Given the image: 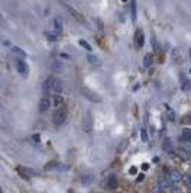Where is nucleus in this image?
Masks as SVG:
<instances>
[{
	"instance_id": "obj_25",
	"label": "nucleus",
	"mask_w": 191,
	"mask_h": 193,
	"mask_svg": "<svg viewBox=\"0 0 191 193\" xmlns=\"http://www.w3.org/2000/svg\"><path fill=\"white\" fill-rule=\"evenodd\" d=\"M152 47H154V51H155V52H158V51H159V47H158V41H156V38H155V36L152 38Z\"/></svg>"
},
{
	"instance_id": "obj_7",
	"label": "nucleus",
	"mask_w": 191,
	"mask_h": 193,
	"mask_svg": "<svg viewBox=\"0 0 191 193\" xmlns=\"http://www.w3.org/2000/svg\"><path fill=\"white\" fill-rule=\"evenodd\" d=\"M49 106H51V100H49V97H42V99L39 100V106H38V109H39V112H41V113H43V112H46L48 109H49Z\"/></svg>"
},
{
	"instance_id": "obj_23",
	"label": "nucleus",
	"mask_w": 191,
	"mask_h": 193,
	"mask_svg": "<svg viewBox=\"0 0 191 193\" xmlns=\"http://www.w3.org/2000/svg\"><path fill=\"white\" fill-rule=\"evenodd\" d=\"M52 70L54 71H62V64L61 62H54L52 64Z\"/></svg>"
},
{
	"instance_id": "obj_31",
	"label": "nucleus",
	"mask_w": 191,
	"mask_h": 193,
	"mask_svg": "<svg viewBox=\"0 0 191 193\" xmlns=\"http://www.w3.org/2000/svg\"><path fill=\"white\" fill-rule=\"evenodd\" d=\"M188 52H190V60H191V48H190V51H188Z\"/></svg>"
},
{
	"instance_id": "obj_15",
	"label": "nucleus",
	"mask_w": 191,
	"mask_h": 193,
	"mask_svg": "<svg viewBox=\"0 0 191 193\" xmlns=\"http://www.w3.org/2000/svg\"><path fill=\"white\" fill-rule=\"evenodd\" d=\"M152 61H154L152 60V55L151 54H146L145 57H143V67H146V68L151 67L152 66Z\"/></svg>"
},
{
	"instance_id": "obj_12",
	"label": "nucleus",
	"mask_w": 191,
	"mask_h": 193,
	"mask_svg": "<svg viewBox=\"0 0 191 193\" xmlns=\"http://www.w3.org/2000/svg\"><path fill=\"white\" fill-rule=\"evenodd\" d=\"M17 71L22 76H28V66L25 61H17Z\"/></svg>"
},
{
	"instance_id": "obj_17",
	"label": "nucleus",
	"mask_w": 191,
	"mask_h": 193,
	"mask_svg": "<svg viewBox=\"0 0 191 193\" xmlns=\"http://www.w3.org/2000/svg\"><path fill=\"white\" fill-rule=\"evenodd\" d=\"M182 138L185 141H191V129L190 128H184L182 129Z\"/></svg>"
},
{
	"instance_id": "obj_27",
	"label": "nucleus",
	"mask_w": 191,
	"mask_h": 193,
	"mask_svg": "<svg viewBox=\"0 0 191 193\" xmlns=\"http://www.w3.org/2000/svg\"><path fill=\"white\" fill-rule=\"evenodd\" d=\"M32 138H33V141H35V142H39V141H41V138H39V135H38V134H33V137H32Z\"/></svg>"
},
{
	"instance_id": "obj_30",
	"label": "nucleus",
	"mask_w": 191,
	"mask_h": 193,
	"mask_svg": "<svg viewBox=\"0 0 191 193\" xmlns=\"http://www.w3.org/2000/svg\"><path fill=\"white\" fill-rule=\"evenodd\" d=\"M142 168H143V170H146V168H148V164H146V163H143V164H142Z\"/></svg>"
},
{
	"instance_id": "obj_29",
	"label": "nucleus",
	"mask_w": 191,
	"mask_h": 193,
	"mask_svg": "<svg viewBox=\"0 0 191 193\" xmlns=\"http://www.w3.org/2000/svg\"><path fill=\"white\" fill-rule=\"evenodd\" d=\"M138 173V168L136 167H130V174H136Z\"/></svg>"
},
{
	"instance_id": "obj_10",
	"label": "nucleus",
	"mask_w": 191,
	"mask_h": 193,
	"mask_svg": "<svg viewBox=\"0 0 191 193\" xmlns=\"http://www.w3.org/2000/svg\"><path fill=\"white\" fill-rule=\"evenodd\" d=\"M162 149L165 153H171L172 151V139L171 138H164V141H162Z\"/></svg>"
},
{
	"instance_id": "obj_2",
	"label": "nucleus",
	"mask_w": 191,
	"mask_h": 193,
	"mask_svg": "<svg viewBox=\"0 0 191 193\" xmlns=\"http://www.w3.org/2000/svg\"><path fill=\"white\" fill-rule=\"evenodd\" d=\"M81 94L85 100H88L91 103H100L102 102V96L99 93H96L94 90L88 89V87H81Z\"/></svg>"
},
{
	"instance_id": "obj_28",
	"label": "nucleus",
	"mask_w": 191,
	"mask_h": 193,
	"mask_svg": "<svg viewBox=\"0 0 191 193\" xmlns=\"http://www.w3.org/2000/svg\"><path fill=\"white\" fill-rule=\"evenodd\" d=\"M185 180H187V184H188V187L191 189V174H190V176H187V179H185Z\"/></svg>"
},
{
	"instance_id": "obj_8",
	"label": "nucleus",
	"mask_w": 191,
	"mask_h": 193,
	"mask_svg": "<svg viewBox=\"0 0 191 193\" xmlns=\"http://www.w3.org/2000/svg\"><path fill=\"white\" fill-rule=\"evenodd\" d=\"M17 170H19V174H20V176H23L25 179H29V177H32V176H36V173H35L33 170L26 168V167H19Z\"/></svg>"
},
{
	"instance_id": "obj_11",
	"label": "nucleus",
	"mask_w": 191,
	"mask_h": 193,
	"mask_svg": "<svg viewBox=\"0 0 191 193\" xmlns=\"http://www.w3.org/2000/svg\"><path fill=\"white\" fill-rule=\"evenodd\" d=\"M87 61L91 64V66H96V67H99L102 64V60L99 57H96L94 54H87Z\"/></svg>"
},
{
	"instance_id": "obj_26",
	"label": "nucleus",
	"mask_w": 191,
	"mask_h": 193,
	"mask_svg": "<svg viewBox=\"0 0 191 193\" xmlns=\"http://www.w3.org/2000/svg\"><path fill=\"white\" fill-rule=\"evenodd\" d=\"M61 100H62V99H61L59 96H57V94H55V97H54V105H55V106H57V105H59V103H61Z\"/></svg>"
},
{
	"instance_id": "obj_21",
	"label": "nucleus",
	"mask_w": 191,
	"mask_h": 193,
	"mask_svg": "<svg viewBox=\"0 0 191 193\" xmlns=\"http://www.w3.org/2000/svg\"><path fill=\"white\" fill-rule=\"evenodd\" d=\"M140 138H142V141H143V142H146V141H148V132H146L145 128H142V129H140Z\"/></svg>"
},
{
	"instance_id": "obj_9",
	"label": "nucleus",
	"mask_w": 191,
	"mask_h": 193,
	"mask_svg": "<svg viewBox=\"0 0 191 193\" xmlns=\"http://www.w3.org/2000/svg\"><path fill=\"white\" fill-rule=\"evenodd\" d=\"M170 180H171L172 183H180V182L182 180V174L180 173L178 170H171V171H170Z\"/></svg>"
},
{
	"instance_id": "obj_6",
	"label": "nucleus",
	"mask_w": 191,
	"mask_h": 193,
	"mask_svg": "<svg viewBox=\"0 0 191 193\" xmlns=\"http://www.w3.org/2000/svg\"><path fill=\"white\" fill-rule=\"evenodd\" d=\"M135 44L138 48H142L145 45V35H143V31L142 29H138L136 34H135Z\"/></svg>"
},
{
	"instance_id": "obj_16",
	"label": "nucleus",
	"mask_w": 191,
	"mask_h": 193,
	"mask_svg": "<svg viewBox=\"0 0 191 193\" xmlns=\"http://www.w3.org/2000/svg\"><path fill=\"white\" fill-rule=\"evenodd\" d=\"M130 16H132V20L135 22L136 20V2L132 0V5H130Z\"/></svg>"
},
{
	"instance_id": "obj_33",
	"label": "nucleus",
	"mask_w": 191,
	"mask_h": 193,
	"mask_svg": "<svg viewBox=\"0 0 191 193\" xmlns=\"http://www.w3.org/2000/svg\"><path fill=\"white\" fill-rule=\"evenodd\" d=\"M190 73H191V70H190Z\"/></svg>"
},
{
	"instance_id": "obj_13",
	"label": "nucleus",
	"mask_w": 191,
	"mask_h": 193,
	"mask_svg": "<svg viewBox=\"0 0 191 193\" xmlns=\"http://www.w3.org/2000/svg\"><path fill=\"white\" fill-rule=\"evenodd\" d=\"M52 25H54L55 34H61V32H62V20H61L59 17H55V19H54Z\"/></svg>"
},
{
	"instance_id": "obj_32",
	"label": "nucleus",
	"mask_w": 191,
	"mask_h": 193,
	"mask_svg": "<svg viewBox=\"0 0 191 193\" xmlns=\"http://www.w3.org/2000/svg\"><path fill=\"white\" fill-rule=\"evenodd\" d=\"M122 2H126V0H122Z\"/></svg>"
},
{
	"instance_id": "obj_22",
	"label": "nucleus",
	"mask_w": 191,
	"mask_h": 193,
	"mask_svg": "<svg viewBox=\"0 0 191 193\" xmlns=\"http://www.w3.org/2000/svg\"><path fill=\"white\" fill-rule=\"evenodd\" d=\"M57 167H59V164L55 163V161H51V163H48L45 166V170H51V168H57Z\"/></svg>"
},
{
	"instance_id": "obj_3",
	"label": "nucleus",
	"mask_w": 191,
	"mask_h": 193,
	"mask_svg": "<svg viewBox=\"0 0 191 193\" xmlns=\"http://www.w3.org/2000/svg\"><path fill=\"white\" fill-rule=\"evenodd\" d=\"M59 2H61V3H62V5L65 6V9H67V10H68V12H69L71 15H73V16H74V17H75L77 20H78V22H81V23L87 25L85 19H84V16H83V15H81V13H80V12H78L77 9H74V7L71 6V5H69L68 2H65V0H59Z\"/></svg>"
},
{
	"instance_id": "obj_1",
	"label": "nucleus",
	"mask_w": 191,
	"mask_h": 193,
	"mask_svg": "<svg viewBox=\"0 0 191 193\" xmlns=\"http://www.w3.org/2000/svg\"><path fill=\"white\" fill-rule=\"evenodd\" d=\"M42 86H43L45 92H49V93H54V94H57V93H59L62 90V84H61V81L57 77H48L43 81Z\"/></svg>"
},
{
	"instance_id": "obj_24",
	"label": "nucleus",
	"mask_w": 191,
	"mask_h": 193,
	"mask_svg": "<svg viewBox=\"0 0 191 193\" xmlns=\"http://www.w3.org/2000/svg\"><path fill=\"white\" fill-rule=\"evenodd\" d=\"M178 52H180L178 48H174V50H172V58H174V61H178V60H180V54H178Z\"/></svg>"
},
{
	"instance_id": "obj_14",
	"label": "nucleus",
	"mask_w": 191,
	"mask_h": 193,
	"mask_svg": "<svg viewBox=\"0 0 191 193\" xmlns=\"http://www.w3.org/2000/svg\"><path fill=\"white\" fill-rule=\"evenodd\" d=\"M116 186H117V179H116L114 176H110V177L107 179L106 187H107V189H114Z\"/></svg>"
},
{
	"instance_id": "obj_5",
	"label": "nucleus",
	"mask_w": 191,
	"mask_h": 193,
	"mask_svg": "<svg viewBox=\"0 0 191 193\" xmlns=\"http://www.w3.org/2000/svg\"><path fill=\"white\" fill-rule=\"evenodd\" d=\"M91 129H93V116L90 112H85L83 118V131L84 134H90Z\"/></svg>"
},
{
	"instance_id": "obj_19",
	"label": "nucleus",
	"mask_w": 191,
	"mask_h": 193,
	"mask_svg": "<svg viewBox=\"0 0 191 193\" xmlns=\"http://www.w3.org/2000/svg\"><path fill=\"white\" fill-rule=\"evenodd\" d=\"M12 52H13V54H16V55H22V57H25V55H26V54H25V51L20 50L19 47H13V48H12Z\"/></svg>"
},
{
	"instance_id": "obj_4",
	"label": "nucleus",
	"mask_w": 191,
	"mask_h": 193,
	"mask_svg": "<svg viewBox=\"0 0 191 193\" xmlns=\"http://www.w3.org/2000/svg\"><path fill=\"white\" fill-rule=\"evenodd\" d=\"M65 119H67V112H65L64 108H59V109H57V111L54 112L52 121H54V123H55L57 126H61V125L65 122Z\"/></svg>"
},
{
	"instance_id": "obj_18",
	"label": "nucleus",
	"mask_w": 191,
	"mask_h": 193,
	"mask_svg": "<svg viewBox=\"0 0 191 193\" xmlns=\"http://www.w3.org/2000/svg\"><path fill=\"white\" fill-rule=\"evenodd\" d=\"M181 90H182V92H190V90H191V83H190L188 80H184V81H182Z\"/></svg>"
},
{
	"instance_id": "obj_20",
	"label": "nucleus",
	"mask_w": 191,
	"mask_h": 193,
	"mask_svg": "<svg viewBox=\"0 0 191 193\" xmlns=\"http://www.w3.org/2000/svg\"><path fill=\"white\" fill-rule=\"evenodd\" d=\"M78 42H80V45H81V47H83L84 50H87V51H91V47L88 45V42H87L85 39H80Z\"/></svg>"
}]
</instances>
